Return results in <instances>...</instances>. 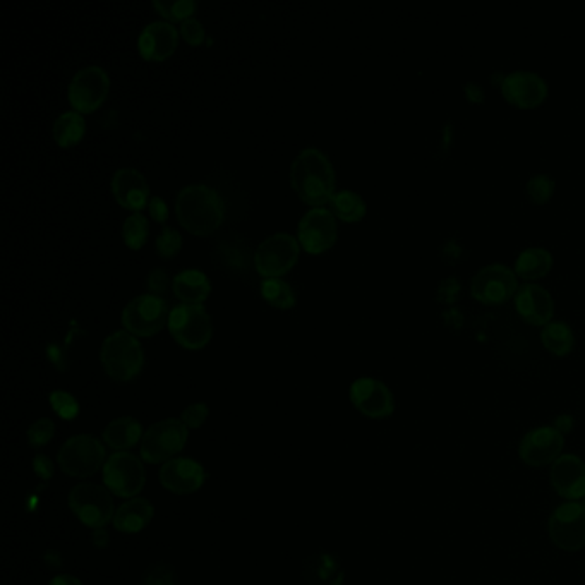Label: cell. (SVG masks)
I'll return each instance as SVG.
<instances>
[{
  "label": "cell",
  "instance_id": "obj_1",
  "mask_svg": "<svg viewBox=\"0 0 585 585\" xmlns=\"http://www.w3.org/2000/svg\"><path fill=\"white\" fill-rule=\"evenodd\" d=\"M290 184L304 203L314 208L330 203L335 194V170L318 148H304L290 165Z\"/></svg>",
  "mask_w": 585,
  "mask_h": 585
},
{
  "label": "cell",
  "instance_id": "obj_2",
  "mask_svg": "<svg viewBox=\"0 0 585 585\" xmlns=\"http://www.w3.org/2000/svg\"><path fill=\"white\" fill-rule=\"evenodd\" d=\"M175 213L187 232L194 236H208L224 222V200L213 187L189 184L177 193Z\"/></svg>",
  "mask_w": 585,
  "mask_h": 585
},
{
  "label": "cell",
  "instance_id": "obj_3",
  "mask_svg": "<svg viewBox=\"0 0 585 585\" xmlns=\"http://www.w3.org/2000/svg\"><path fill=\"white\" fill-rule=\"evenodd\" d=\"M100 361L105 373L109 374L112 380L126 383L141 373L145 364V352L138 338L129 332L119 330L103 340Z\"/></svg>",
  "mask_w": 585,
  "mask_h": 585
},
{
  "label": "cell",
  "instance_id": "obj_4",
  "mask_svg": "<svg viewBox=\"0 0 585 585\" xmlns=\"http://www.w3.org/2000/svg\"><path fill=\"white\" fill-rule=\"evenodd\" d=\"M169 332L184 349H203L213 335L212 318L201 304H179L169 314Z\"/></svg>",
  "mask_w": 585,
  "mask_h": 585
},
{
  "label": "cell",
  "instance_id": "obj_5",
  "mask_svg": "<svg viewBox=\"0 0 585 585\" xmlns=\"http://www.w3.org/2000/svg\"><path fill=\"white\" fill-rule=\"evenodd\" d=\"M57 462L67 476L90 477L105 467L107 452L95 436L78 435L62 445Z\"/></svg>",
  "mask_w": 585,
  "mask_h": 585
},
{
  "label": "cell",
  "instance_id": "obj_6",
  "mask_svg": "<svg viewBox=\"0 0 585 585\" xmlns=\"http://www.w3.org/2000/svg\"><path fill=\"white\" fill-rule=\"evenodd\" d=\"M187 426L181 419H163L153 424L141 440V460L148 464H165L175 459L187 441Z\"/></svg>",
  "mask_w": 585,
  "mask_h": 585
},
{
  "label": "cell",
  "instance_id": "obj_7",
  "mask_svg": "<svg viewBox=\"0 0 585 585\" xmlns=\"http://www.w3.org/2000/svg\"><path fill=\"white\" fill-rule=\"evenodd\" d=\"M69 508L76 519L91 529H102L114 520L115 508L112 495L107 488L93 483L74 486L69 493Z\"/></svg>",
  "mask_w": 585,
  "mask_h": 585
},
{
  "label": "cell",
  "instance_id": "obj_8",
  "mask_svg": "<svg viewBox=\"0 0 585 585\" xmlns=\"http://www.w3.org/2000/svg\"><path fill=\"white\" fill-rule=\"evenodd\" d=\"M169 304L163 297L143 294L122 309V325L134 337H151L169 321Z\"/></svg>",
  "mask_w": 585,
  "mask_h": 585
},
{
  "label": "cell",
  "instance_id": "obj_9",
  "mask_svg": "<svg viewBox=\"0 0 585 585\" xmlns=\"http://www.w3.org/2000/svg\"><path fill=\"white\" fill-rule=\"evenodd\" d=\"M103 483L115 496L134 498L145 488V465L133 453H114L103 467Z\"/></svg>",
  "mask_w": 585,
  "mask_h": 585
},
{
  "label": "cell",
  "instance_id": "obj_10",
  "mask_svg": "<svg viewBox=\"0 0 585 585\" xmlns=\"http://www.w3.org/2000/svg\"><path fill=\"white\" fill-rule=\"evenodd\" d=\"M299 249H301V244L296 237L289 236L285 232L268 236L254 254L256 270L265 278H278L296 265Z\"/></svg>",
  "mask_w": 585,
  "mask_h": 585
},
{
  "label": "cell",
  "instance_id": "obj_11",
  "mask_svg": "<svg viewBox=\"0 0 585 585\" xmlns=\"http://www.w3.org/2000/svg\"><path fill=\"white\" fill-rule=\"evenodd\" d=\"M517 290H519L517 273L501 263L484 266L472 278V297L489 306L507 302L510 297L517 294Z\"/></svg>",
  "mask_w": 585,
  "mask_h": 585
},
{
  "label": "cell",
  "instance_id": "obj_12",
  "mask_svg": "<svg viewBox=\"0 0 585 585\" xmlns=\"http://www.w3.org/2000/svg\"><path fill=\"white\" fill-rule=\"evenodd\" d=\"M110 78L100 66H86L69 83V102L79 114H90L102 105L109 93Z\"/></svg>",
  "mask_w": 585,
  "mask_h": 585
},
{
  "label": "cell",
  "instance_id": "obj_13",
  "mask_svg": "<svg viewBox=\"0 0 585 585\" xmlns=\"http://www.w3.org/2000/svg\"><path fill=\"white\" fill-rule=\"evenodd\" d=\"M549 537L563 551H579L585 546V507L565 503L549 519Z\"/></svg>",
  "mask_w": 585,
  "mask_h": 585
},
{
  "label": "cell",
  "instance_id": "obj_14",
  "mask_svg": "<svg viewBox=\"0 0 585 585\" xmlns=\"http://www.w3.org/2000/svg\"><path fill=\"white\" fill-rule=\"evenodd\" d=\"M337 222L330 210L311 208L297 225V239L304 251L311 254L325 253L337 241Z\"/></svg>",
  "mask_w": 585,
  "mask_h": 585
},
{
  "label": "cell",
  "instance_id": "obj_15",
  "mask_svg": "<svg viewBox=\"0 0 585 585\" xmlns=\"http://www.w3.org/2000/svg\"><path fill=\"white\" fill-rule=\"evenodd\" d=\"M350 400L357 411L369 419H385L395 411V400L390 388L374 378L354 381L350 386Z\"/></svg>",
  "mask_w": 585,
  "mask_h": 585
},
{
  "label": "cell",
  "instance_id": "obj_16",
  "mask_svg": "<svg viewBox=\"0 0 585 585\" xmlns=\"http://www.w3.org/2000/svg\"><path fill=\"white\" fill-rule=\"evenodd\" d=\"M563 435L556 428L532 429L531 433L520 441V459L531 467H543V465L555 464L560 459L563 450Z\"/></svg>",
  "mask_w": 585,
  "mask_h": 585
},
{
  "label": "cell",
  "instance_id": "obj_17",
  "mask_svg": "<svg viewBox=\"0 0 585 585\" xmlns=\"http://www.w3.org/2000/svg\"><path fill=\"white\" fill-rule=\"evenodd\" d=\"M501 91L508 102L531 109L548 97V83L543 76L532 71H513L501 81Z\"/></svg>",
  "mask_w": 585,
  "mask_h": 585
},
{
  "label": "cell",
  "instance_id": "obj_18",
  "mask_svg": "<svg viewBox=\"0 0 585 585\" xmlns=\"http://www.w3.org/2000/svg\"><path fill=\"white\" fill-rule=\"evenodd\" d=\"M205 481V469L196 460L172 459L160 469V483L174 495H193Z\"/></svg>",
  "mask_w": 585,
  "mask_h": 585
},
{
  "label": "cell",
  "instance_id": "obj_19",
  "mask_svg": "<svg viewBox=\"0 0 585 585\" xmlns=\"http://www.w3.org/2000/svg\"><path fill=\"white\" fill-rule=\"evenodd\" d=\"M179 42V31L169 21H153L138 37L139 54L146 61H165L174 54Z\"/></svg>",
  "mask_w": 585,
  "mask_h": 585
},
{
  "label": "cell",
  "instance_id": "obj_20",
  "mask_svg": "<svg viewBox=\"0 0 585 585\" xmlns=\"http://www.w3.org/2000/svg\"><path fill=\"white\" fill-rule=\"evenodd\" d=\"M515 308L522 320L536 326L548 325L555 314V302L548 290L537 284H524L515 294Z\"/></svg>",
  "mask_w": 585,
  "mask_h": 585
},
{
  "label": "cell",
  "instance_id": "obj_21",
  "mask_svg": "<svg viewBox=\"0 0 585 585\" xmlns=\"http://www.w3.org/2000/svg\"><path fill=\"white\" fill-rule=\"evenodd\" d=\"M551 484L565 500L585 498V462L575 455H561L551 467Z\"/></svg>",
  "mask_w": 585,
  "mask_h": 585
},
{
  "label": "cell",
  "instance_id": "obj_22",
  "mask_svg": "<svg viewBox=\"0 0 585 585\" xmlns=\"http://www.w3.org/2000/svg\"><path fill=\"white\" fill-rule=\"evenodd\" d=\"M112 193L122 208L134 210V213L145 208L150 201V187L145 175L131 167H124L115 172L112 177Z\"/></svg>",
  "mask_w": 585,
  "mask_h": 585
},
{
  "label": "cell",
  "instance_id": "obj_23",
  "mask_svg": "<svg viewBox=\"0 0 585 585\" xmlns=\"http://www.w3.org/2000/svg\"><path fill=\"white\" fill-rule=\"evenodd\" d=\"M155 515V508L145 498H131L117 508L114 515V527L124 534H136L146 529Z\"/></svg>",
  "mask_w": 585,
  "mask_h": 585
},
{
  "label": "cell",
  "instance_id": "obj_24",
  "mask_svg": "<svg viewBox=\"0 0 585 585\" xmlns=\"http://www.w3.org/2000/svg\"><path fill=\"white\" fill-rule=\"evenodd\" d=\"M172 290L184 304H201L210 296L212 284L201 270H182L172 280Z\"/></svg>",
  "mask_w": 585,
  "mask_h": 585
},
{
  "label": "cell",
  "instance_id": "obj_25",
  "mask_svg": "<svg viewBox=\"0 0 585 585\" xmlns=\"http://www.w3.org/2000/svg\"><path fill=\"white\" fill-rule=\"evenodd\" d=\"M141 436H143L141 424L133 417H119L103 429L105 445L114 448L117 452H126L129 448H133L141 440Z\"/></svg>",
  "mask_w": 585,
  "mask_h": 585
},
{
  "label": "cell",
  "instance_id": "obj_26",
  "mask_svg": "<svg viewBox=\"0 0 585 585\" xmlns=\"http://www.w3.org/2000/svg\"><path fill=\"white\" fill-rule=\"evenodd\" d=\"M553 266V256L546 248H527L519 254L515 261V273L525 280H534L541 278L551 270Z\"/></svg>",
  "mask_w": 585,
  "mask_h": 585
},
{
  "label": "cell",
  "instance_id": "obj_27",
  "mask_svg": "<svg viewBox=\"0 0 585 585\" xmlns=\"http://www.w3.org/2000/svg\"><path fill=\"white\" fill-rule=\"evenodd\" d=\"M86 122L83 115L76 110H69L59 115L52 126L55 143L62 148H69L79 143L85 136Z\"/></svg>",
  "mask_w": 585,
  "mask_h": 585
},
{
  "label": "cell",
  "instance_id": "obj_28",
  "mask_svg": "<svg viewBox=\"0 0 585 585\" xmlns=\"http://www.w3.org/2000/svg\"><path fill=\"white\" fill-rule=\"evenodd\" d=\"M330 212L333 217L344 222H359L364 215H366V203L362 200L359 194L350 191V189H342L338 193L333 194L330 200Z\"/></svg>",
  "mask_w": 585,
  "mask_h": 585
},
{
  "label": "cell",
  "instance_id": "obj_29",
  "mask_svg": "<svg viewBox=\"0 0 585 585\" xmlns=\"http://www.w3.org/2000/svg\"><path fill=\"white\" fill-rule=\"evenodd\" d=\"M541 340H543L544 347L558 357L567 356L575 345V335H573L572 328L563 321H549L548 325L543 326Z\"/></svg>",
  "mask_w": 585,
  "mask_h": 585
},
{
  "label": "cell",
  "instance_id": "obj_30",
  "mask_svg": "<svg viewBox=\"0 0 585 585\" xmlns=\"http://www.w3.org/2000/svg\"><path fill=\"white\" fill-rule=\"evenodd\" d=\"M261 296L273 308L290 309L296 306V292L282 278H265L261 282Z\"/></svg>",
  "mask_w": 585,
  "mask_h": 585
},
{
  "label": "cell",
  "instance_id": "obj_31",
  "mask_svg": "<svg viewBox=\"0 0 585 585\" xmlns=\"http://www.w3.org/2000/svg\"><path fill=\"white\" fill-rule=\"evenodd\" d=\"M148 230H150V224H148L145 215L136 212L131 217H127L126 222L122 225V237H124L127 248H143L146 239H148Z\"/></svg>",
  "mask_w": 585,
  "mask_h": 585
},
{
  "label": "cell",
  "instance_id": "obj_32",
  "mask_svg": "<svg viewBox=\"0 0 585 585\" xmlns=\"http://www.w3.org/2000/svg\"><path fill=\"white\" fill-rule=\"evenodd\" d=\"M153 6L158 13L162 14L163 18L169 19V21H186V19L193 18L198 4L194 0H172V2L155 0Z\"/></svg>",
  "mask_w": 585,
  "mask_h": 585
},
{
  "label": "cell",
  "instance_id": "obj_33",
  "mask_svg": "<svg viewBox=\"0 0 585 585\" xmlns=\"http://www.w3.org/2000/svg\"><path fill=\"white\" fill-rule=\"evenodd\" d=\"M527 196L531 198L534 203L537 205H541V203H546V201L551 198V194H553V189H555V181H553V177L548 174H536L532 175L529 182H527Z\"/></svg>",
  "mask_w": 585,
  "mask_h": 585
},
{
  "label": "cell",
  "instance_id": "obj_34",
  "mask_svg": "<svg viewBox=\"0 0 585 585\" xmlns=\"http://www.w3.org/2000/svg\"><path fill=\"white\" fill-rule=\"evenodd\" d=\"M50 405H52L55 414L66 421H73L74 417L79 414L78 400L64 390H55V392L50 393Z\"/></svg>",
  "mask_w": 585,
  "mask_h": 585
},
{
  "label": "cell",
  "instance_id": "obj_35",
  "mask_svg": "<svg viewBox=\"0 0 585 585\" xmlns=\"http://www.w3.org/2000/svg\"><path fill=\"white\" fill-rule=\"evenodd\" d=\"M182 248V236L172 227H163L155 239V249L162 258H174Z\"/></svg>",
  "mask_w": 585,
  "mask_h": 585
},
{
  "label": "cell",
  "instance_id": "obj_36",
  "mask_svg": "<svg viewBox=\"0 0 585 585\" xmlns=\"http://www.w3.org/2000/svg\"><path fill=\"white\" fill-rule=\"evenodd\" d=\"M54 433V421L43 417V419H38L37 423L31 424V428L28 429V441H30L31 447H43L54 438Z\"/></svg>",
  "mask_w": 585,
  "mask_h": 585
},
{
  "label": "cell",
  "instance_id": "obj_37",
  "mask_svg": "<svg viewBox=\"0 0 585 585\" xmlns=\"http://www.w3.org/2000/svg\"><path fill=\"white\" fill-rule=\"evenodd\" d=\"M141 585H175L174 570L169 565H153V567L145 573V577L141 580Z\"/></svg>",
  "mask_w": 585,
  "mask_h": 585
},
{
  "label": "cell",
  "instance_id": "obj_38",
  "mask_svg": "<svg viewBox=\"0 0 585 585\" xmlns=\"http://www.w3.org/2000/svg\"><path fill=\"white\" fill-rule=\"evenodd\" d=\"M206 417H208V405L198 402L184 409L181 421L186 424L187 429H198L205 424Z\"/></svg>",
  "mask_w": 585,
  "mask_h": 585
},
{
  "label": "cell",
  "instance_id": "obj_39",
  "mask_svg": "<svg viewBox=\"0 0 585 585\" xmlns=\"http://www.w3.org/2000/svg\"><path fill=\"white\" fill-rule=\"evenodd\" d=\"M169 284V273L165 272L163 268H153L148 273V278H146V287H148L150 294H153V296H165L167 290H169Z\"/></svg>",
  "mask_w": 585,
  "mask_h": 585
},
{
  "label": "cell",
  "instance_id": "obj_40",
  "mask_svg": "<svg viewBox=\"0 0 585 585\" xmlns=\"http://www.w3.org/2000/svg\"><path fill=\"white\" fill-rule=\"evenodd\" d=\"M181 35L189 45H201L205 40V28L198 19L189 18L182 21Z\"/></svg>",
  "mask_w": 585,
  "mask_h": 585
},
{
  "label": "cell",
  "instance_id": "obj_41",
  "mask_svg": "<svg viewBox=\"0 0 585 585\" xmlns=\"http://www.w3.org/2000/svg\"><path fill=\"white\" fill-rule=\"evenodd\" d=\"M148 210L153 220H157L158 224H163L169 218V208L167 203L160 198V196H151L148 201Z\"/></svg>",
  "mask_w": 585,
  "mask_h": 585
},
{
  "label": "cell",
  "instance_id": "obj_42",
  "mask_svg": "<svg viewBox=\"0 0 585 585\" xmlns=\"http://www.w3.org/2000/svg\"><path fill=\"white\" fill-rule=\"evenodd\" d=\"M33 469L37 472L38 477L50 479L54 474V462L47 455H37L35 462H33Z\"/></svg>",
  "mask_w": 585,
  "mask_h": 585
},
{
  "label": "cell",
  "instance_id": "obj_43",
  "mask_svg": "<svg viewBox=\"0 0 585 585\" xmlns=\"http://www.w3.org/2000/svg\"><path fill=\"white\" fill-rule=\"evenodd\" d=\"M50 585H83L81 580L76 579L73 575H57L55 579L50 580Z\"/></svg>",
  "mask_w": 585,
  "mask_h": 585
},
{
  "label": "cell",
  "instance_id": "obj_44",
  "mask_svg": "<svg viewBox=\"0 0 585 585\" xmlns=\"http://www.w3.org/2000/svg\"><path fill=\"white\" fill-rule=\"evenodd\" d=\"M556 429L560 431L561 435L563 433H568L570 429H572V417L570 416H561L556 419Z\"/></svg>",
  "mask_w": 585,
  "mask_h": 585
},
{
  "label": "cell",
  "instance_id": "obj_45",
  "mask_svg": "<svg viewBox=\"0 0 585 585\" xmlns=\"http://www.w3.org/2000/svg\"><path fill=\"white\" fill-rule=\"evenodd\" d=\"M582 505H584V507H585V498H584V503H582Z\"/></svg>",
  "mask_w": 585,
  "mask_h": 585
}]
</instances>
